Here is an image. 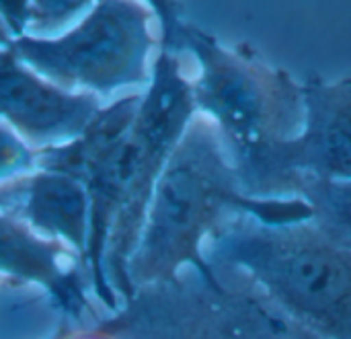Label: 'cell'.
Listing matches in <instances>:
<instances>
[{
    "mask_svg": "<svg viewBox=\"0 0 351 339\" xmlns=\"http://www.w3.org/2000/svg\"><path fill=\"white\" fill-rule=\"evenodd\" d=\"M12 39H14V35L10 33V29L6 27V23L0 19V49H2V47H6Z\"/></svg>",
    "mask_w": 351,
    "mask_h": 339,
    "instance_id": "ac0fdd59",
    "label": "cell"
},
{
    "mask_svg": "<svg viewBox=\"0 0 351 339\" xmlns=\"http://www.w3.org/2000/svg\"><path fill=\"white\" fill-rule=\"evenodd\" d=\"M95 0H29V29L31 35H56L62 27H72L84 16Z\"/></svg>",
    "mask_w": 351,
    "mask_h": 339,
    "instance_id": "7c38bea8",
    "label": "cell"
},
{
    "mask_svg": "<svg viewBox=\"0 0 351 339\" xmlns=\"http://www.w3.org/2000/svg\"><path fill=\"white\" fill-rule=\"evenodd\" d=\"M150 10L154 12L158 27H160V47L169 51L179 54V39L183 33L185 21V8L181 0H142Z\"/></svg>",
    "mask_w": 351,
    "mask_h": 339,
    "instance_id": "5bb4252c",
    "label": "cell"
},
{
    "mask_svg": "<svg viewBox=\"0 0 351 339\" xmlns=\"http://www.w3.org/2000/svg\"><path fill=\"white\" fill-rule=\"evenodd\" d=\"M74 329H78V327H74L70 321L62 319V323L58 325V329L53 331V336H51L49 339H66L68 336H70V334H72V331H74Z\"/></svg>",
    "mask_w": 351,
    "mask_h": 339,
    "instance_id": "2e32d148",
    "label": "cell"
},
{
    "mask_svg": "<svg viewBox=\"0 0 351 339\" xmlns=\"http://www.w3.org/2000/svg\"><path fill=\"white\" fill-rule=\"evenodd\" d=\"M206 259L249 282L306 334L351 339V251L313 218L276 224L241 216L212 237Z\"/></svg>",
    "mask_w": 351,
    "mask_h": 339,
    "instance_id": "3957f363",
    "label": "cell"
},
{
    "mask_svg": "<svg viewBox=\"0 0 351 339\" xmlns=\"http://www.w3.org/2000/svg\"><path fill=\"white\" fill-rule=\"evenodd\" d=\"M66 339H111L107 338V336H101V334H97V331H93V329H74L70 336Z\"/></svg>",
    "mask_w": 351,
    "mask_h": 339,
    "instance_id": "e0dca14e",
    "label": "cell"
},
{
    "mask_svg": "<svg viewBox=\"0 0 351 339\" xmlns=\"http://www.w3.org/2000/svg\"><path fill=\"white\" fill-rule=\"evenodd\" d=\"M296 198L313 210V222L351 251V181L300 177Z\"/></svg>",
    "mask_w": 351,
    "mask_h": 339,
    "instance_id": "8fae6325",
    "label": "cell"
},
{
    "mask_svg": "<svg viewBox=\"0 0 351 339\" xmlns=\"http://www.w3.org/2000/svg\"><path fill=\"white\" fill-rule=\"evenodd\" d=\"M10 49L64 89L117 99L148 86L160 27L142 0H95L72 27L47 37L25 33Z\"/></svg>",
    "mask_w": 351,
    "mask_h": 339,
    "instance_id": "277c9868",
    "label": "cell"
},
{
    "mask_svg": "<svg viewBox=\"0 0 351 339\" xmlns=\"http://www.w3.org/2000/svg\"><path fill=\"white\" fill-rule=\"evenodd\" d=\"M241 216L280 224L311 220L313 210L302 198L249 194L214 124L197 113L156 181L128 264L134 294L187 272L214 276L206 247L220 229Z\"/></svg>",
    "mask_w": 351,
    "mask_h": 339,
    "instance_id": "6da1fadb",
    "label": "cell"
},
{
    "mask_svg": "<svg viewBox=\"0 0 351 339\" xmlns=\"http://www.w3.org/2000/svg\"><path fill=\"white\" fill-rule=\"evenodd\" d=\"M304 126L290 146V169L302 177L351 181V76L302 80Z\"/></svg>",
    "mask_w": 351,
    "mask_h": 339,
    "instance_id": "9c48e42d",
    "label": "cell"
},
{
    "mask_svg": "<svg viewBox=\"0 0 351 339\" xmlns=\"http://www.w3.org/2000/svg\"><path fill=\"white\" fill-rule=\"evenodd\" d=\"M103 101L90 93L64 89L27 66L10 43L0 49V121L35 150L78 136Z\"/></svg>",
    "mask_w": 351,
    "mask_h": 339,
    "instance_id": "ba28073f",
    "label": "cell"
},
{
    "mask_svg": "<svg viewBox=\"0 0 351 339\" xmlns=\"http://www.w3.org/2000/svg\"><path fill=\"white\" fill-rule=\"evenodd\" d=\"M0 210L21 218L39 235L68 245L86 264L90 210L86 187L76 177L35 169L0 185Z\"/></svg>",
    "mask_w": 351,
    "mask_h": 339,
    "instance_id": "30bf717a",
    "label": "cell"
},
{
    "mask_svg": "<svg viewBox=\"0 0 351 339\" xmlns=\"http://www.w3.org/2000/svg\"><path fill=\"white\" fill-rule=\"evenodd\" d=\"M179 54L193 60L195 109L214 124L249 194L296 198L290 146L304 126L302 80L251 45H226L193 23L183 27Z\"/></svg>",
    "mask_w": 351,
    "mask_h": 339,
    "instance_id": "7a4b0ae2",
    "label": "cell"
},
{
    "mask_svg": "<svg viewBox=\"0 0 351 339\" xmlns=\"http://www.w3.org/2000/svg\"><path fill=\"white\" fill-rule=\"evenodd\" d=\"M0 19L14 37L25 35L29 29V0H0Z\"/></svg>",
    "mask_w": 351,
    "mask_h": 339,
    "instance_id": "9a60e30c",
    "label": "cell"
},
{
    "mask_svg": "<svg viewBox=\"0 0 351 339\" xmlns=\"http://www.w3.org/2000/svg\"><path fill=\"white\" fill-rule=\"evenodd\" d=\"M0 280L43 292L60 317L78 329H93L103 319L90 301L84 259L6 210H0Z\"/></svg>",
    "mask_w": 351,
    "mask_h": 339,
    "instance_id": "52a82bcc",
    "label": "cell"
},
{
    "mask_svg": "<svg viewBox=\"0 0 351 339\" xmlns=\"http://www.w3.org/2000/svg\"><path fill=\"white\" fill-rule=\"evenodd\" d=\"M195 115L193 84L185 70L183 54L160 47L132 126L136 150L134 179L125 206L113 226L105 259L107 280L121 303L134 296L128 264L138 245L156 181Z\"/></svg>",
    "mask_w": 351,
    "mask_h": 339,
    "instance_id": "8992f818",
    "label": "cell"
},
{
    "mask_svg": "<svg viewBox=\"0 0 351 339\" xmlns=\"http://www.w3.org/2000/svg\"><path fill=\"white\" fill-rule=\"evenodd\" d=\"M93 329L111 339H317L226 272L136 290Z\"/></svg>",
    "mask_w": 351,
    "mask_h": 339,
    "instance_id": "5b68a950",
    "label": "cell"
},
{
    "mask_svg": "<svg viewBox=\"0 0 351 339\" xmlns=\"http://www.w3.org/2000/svg\"><path fill=\"white\" fill-rule=\"evenodd\" d=\"M37 169V150L0 121V185Z\"/></svg>",
    "mask_w": 351,
    "mask_h": 339,
    "instance_id": "4fadbf2b",
    "label": "cell"
}]
</instances>
